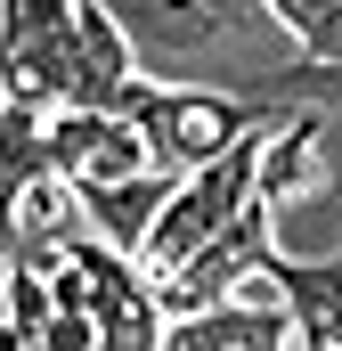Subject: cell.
I'll return each mask as SVG.
<instances>
[{
  "label": "cell",
  "instance_id": "2",
  "mask_svg": "<svg viewBox=\"0 0 342 351\" xmlns=\"http://www.w3.org/2000/svg\"><path fill=\"white\" fill-rule=\"evenodd\" d=\"M74 8L82 0H0V90L25 106H66L74 74Z\"/></svg>",
  "mask_w": 342,
  "mask_h": 351
},
{
  "label": "cell",
  "instance_id": "3",
  "mask_svg": "<svg viewBox=\"0 0 342 351\" xmlns=\"http://www.w3.org/2000/svg\"><path fill=\"white\" fill-rule=\"evenodd\" d=\"M326 123L334 114H285V123H269L261 131V164H253V196L261 204H302V196H318L326 180H318V139H326Z\"/></svg>",
  "mask_w": 342,
  "mask_h": 351
},
{
  "label": "cell",
  "instance_id": "4",
  "mask_svg": "<svg viewBox=\"0 0 342 351\" xmlns=\"http://www.w3.org/2000/svg\"><path fill=\"white\" fill-rule=\"evenodd\" d=\"M171 188H179V172H163V164H147V172H131V180H106V188H82V213H90V229H98L106 245L139 254V245H147V229H155V213L171 204Z\"/></svg>",
  "mask_w": 342,
  "mask_h": 351
},
{
  "label": "cell",
  "instance_id": "10",
  "mask_svg": "<svg viewBox=\"0 0 342 351\" xmlns=\"http://www.w3.org/2000/svg\"><path fill=\"white\" fill-rule=\"evenodd\" d=\"M0 286H8V245H0Z\"/></svg>",
  "mask_w": 342,
  "mask_h": 351
},
{
  "label": "cell",
  "instance_id": "6",
  "mask_svg": "<svg viewBox=\"0 0 342 351\" xmlns=\"http://www.w3.org/2000/svg\"><path fill=\"white\" fill-rule=\"evenodd\" d=\"M277 278H285V311H293V335L302 343H334L342 351V245L302 262L277 245Z\"/></svg>",
  "mask_w": 342,
  "mask_h": 351
},
{
  "label": "cell",
  "instance_id": "7",
  "mask_svg": "<svg viewBox=\"0 0 342 351\" xmlns=\"http://www.w3.org/2000/svg\"><path fill=\"white\" fill-rule=\"evenodd\" d=\"M41 351H98V319H90L82 302H49V319H41Z\"/></svg>",
  "mask_w": 342,
  "mask_h": 351
},
{
  "label": "cell",
  "instance_id": "8",
  "mask_svg": "<svg viewBox=\"0 0 342 351\" xmlns=\"http://www.w3.org/2000/svg\"><path fill=\"white\" fill-rule=\"evenodd\" d=\"M261 8H269V16H277L285 33H302L310 16H326V8H342V0H261Z\"/></svg>",
  "mask_w": 342,
  "mask_h": 351
},
{
  "label": "cell",
  "instance_id": "1",
  "mask_svg": "<svg viewBox=\"0 0 342 351\" xmlns=\"http://www.w3.org/2000/svg\"><path fill=\"white\" fill-rule=\"evenodd\" d=\"M114 114H131L147 131V156L163 172H196L212 156H228L245 131L285 123L277 106H261L245 82H155V74H131V90L114 98Z\"/></svg>",
  "mask_w": 342,
  "mask_h": 351
},
{
  "label": "cell",
  "instance_id": "5",
  "mask_svg": "<svg viewBox=\"0 0 342 351\" xmlns=\"http://www.w3.org/2000/svg\"><path fill=\"white\" fill-rule=\"evenodd\" d=\"M106 16L131 33L139 58H147V49H204V41L228 33V16H220L212 0H106Z\"/></svg>",
  "mask_w": 342,
  "mask_h": 351
},
{
  "label": "cell",
  "instance_id": "9",
  "mask_svg": "<svg viewBox=\"0 0 342 351\" xmlns=\"http://www.w3.org/2000/svg\"><path fill=\"white\" fill-rule=\"evenodd\" d=\"M0 351H33V335H25V319L8 311V294H0Z\"/></svg>",
  "mask_w": 342,
  "mask_h": 351
}]
</instances>
